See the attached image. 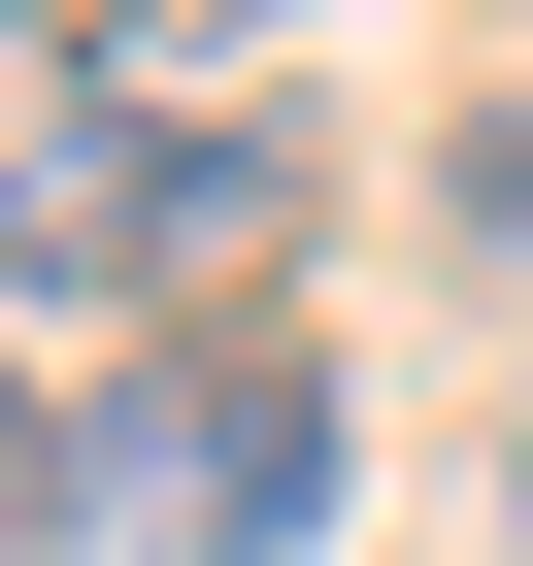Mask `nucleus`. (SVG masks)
<instances>
[{
  "instance_id": "nucleus-1",
  "label": "nucleus",
  "mask_w": 533,
  "mask_h": 566,
  "mask_svg": "<svg viewBox=\"0 0 533 566\" xmlns=\"http://www.w3.org/2000/svg\"><path fill=\"white\" fill-rule=\"evenodd\" d=\"M301 101H67L34 167H0V301L167 367V334H266V266H301Z\"/></svg>"
},
{
  "instance_id": "nucleus-2",
  "label": "nucleus",
  "mask_w": 533,
  "mask_h": 566,
  "mask_svg": "<svg viewBox=\"0 0 533 566\" xmlns=\"http://www.w3.org/2000/svg\"><path fill=\"white\" fill-rule=\"evenodd\" d=\"M101 533H134V566H301V533H334V367H301V334L101 367Z\"/></svg>"
},
{
  "instance_id": "nucleus-3",
  "label": "nucleus",
  "mask_w": 533,
  "mask_h": 566,
  "mask_svg": "<svg viewBox=\"0 0 533 566\" xmlns=\"http://www.w3.org/2000/svg\"><path fill=\"white\" fill-rule=\"evenodd\" d=\"M266 34H301V0H67L101 101H266Z\"/></svg>"
},
{
  "instance_id": "nucleus-4",
  "label": "nucleus",
  "mask_w": 533,
  "mask_h": 566,
  "mask_svg": "<svg viewBox=\"0 0 533 566\" xmlns=\"http://www.w3.org/2000/svg\"><path fill=\"white\" fill-rule=\"evenodd\" d=\"M433 266H500V301H533V67H500V101L433 134Z\"/></svg>"
},
{
  "instance_id": "nucleus-5",
  "label": "nucleus",
  "mask_w": 533,
  "mask_h": 566,
  "mask_svg": "<svg viewBox=\"0 0 533 566\" xmlns=\"http://www.w3.org/2000/svg\"><path fill=\"white\" fill-rule=\"evenodd\" d=\"M101 533V400H34V367H0V566H67Z\"/></svg>"
},
{
  "instance_id": "nucleus-6",
  "label": "nucleus",
  "mask_w": 533,
  "mask_h": 566,
  "mask_svg": "<svg viewBox=\"0 0 533 566\" xmlns=\"http://www.w3.org/2000/svg\"><path fill=\"white\" fill-rule=\"evenodd\" d=\"M500 566H533V433H500Z\"/></svg>"
}]
</instances>
